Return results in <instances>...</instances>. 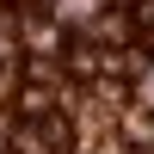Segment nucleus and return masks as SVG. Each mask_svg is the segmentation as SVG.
<instances>
[{
	"mask_svg": "<svg viewBox=\"0 0 154 154\" xmlns=\"http://www.w3.org/2000/svg\"><path fill=\"white\" fill-rule=\"evenodd\" d=\"M31 148H43V154H74L68 117H43V123H31Z\"/></svg>",
	"mask_w": 154,
	"mask_h": 154,
	"instance_id": "f257e3e1",
	"label": "nucleus"
},
{
	"mask_svg": "<svg viewBox=\"0 0 154 154\" xmlns=\"http://www.w3.org/2000/svg\"><path fill=\"white\" fill-rule=\"evenodd\" d=\"M148 56H154V31H148Z\"/></svg>",
	"mask_w": 154,
	"mask_h": 154,
	"instance_id": "423d86ee",
	"label": "nucleus"
},
{
	"mask_svg": "<svg viewBox=\"0 0 154 154\" xmlns=\"http://www.w3.org/2000/svg\"><path fill=\"white\" fill-rule=\"evenodd\" d=\"M93 37H99V43H123V37H136V12H130V6H111L105 19L93 25Z\"/></svg>",
	"mask_w": 154,
	"mask_h": 154,
	"instance_id": "f03ea898",
	"label": "nucleus"
},
{
	"mask_svg": "<svg viewBox=\"0 0 154 154\" xmlns=\"http://www.w3.org/2000/svg\"><path fill=\"white\" fill-rule=\"evenodd\" d=\"M68 68H74V74H99V68H111V62L99 56L93 43H68Z\"/></svg>",
	"mask_w": 154,
	"mask_h": 154,
	"instance_id": "7ed1b4c3",
	"label": "nucleus"
},
{
	"mask_svg": "<svg viewBox=\"0 0 154 154\" xmlns=\"http://www.w3.org/2000/svg\"><path fill=\"white\" fill-rule=\"evenodd\" d=\"M130 12H136V31H154V0H130Z\"/></svg>",
	"mask_w": 154,
	"mask_h": 154,
	"instance_id": "20e7f679",
	"label": "nucleus"
},
{
	"mask_svg": "<svg viewBox=\"0 0 154 154\" xmlns=\"http://www.w3.org/2000/svg\"><path fill=\"white\" fill-rule=\"evenodd\" d=\"M6 6H43V0H6Z\"/></svg>",
	"mask_w": 154,
	"mask_h": 154,
	"instance_id": "39448f33",
	"label": "nucleus"
}]
</instances>
